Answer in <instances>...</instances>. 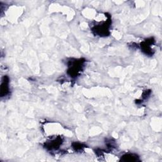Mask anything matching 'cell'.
<instances>
[{
  "mask_svg": "<svg viewBox=\"0 0 162 162\" xmlns=\"http://www.w3.org/2000/svg\"><path fill=\"white\" fill-rule=\"evenodd\" d=\"M138 157L137 155H135L134 154H125L121 158V160L124 161H138Z\"/></svg>",
  "mask_w": 162,
  "mask_h": 162,
  "instance_id": "obj_2",
  "label": "cell"
},
{
  "mask_svg": "<svg viewBox=\"0 0 162 162\" xmlns=\"http://www.w3.org/2000/svg\"><path fill=\"white\" fill-rule=\"evenodd\" d=\"M75 146L73 145V147L75 149V150H78V149H82V145H81L80 144H79V143H75Z\"/></svg>",
  "mask_w": 162,
  "mask_h": 162,
  "instance_id": "obj_3",
  "label": "cell"
},
{
  "mask_svg": "<svg viewBox=\"0 0 162 162\" xmlns=\"http://www.w3.org/2000/svg\"><path fill=\"white\" fill-rule=\"evenodd\" d=\"M9 79L7 76H5L3 78L1 85V96L3 97L6 96L9 92V87H8Z\"/></svg>",
  "mask_w": 162,
  "mask_h": 162,
  "instance_id": "obj_1",
  "label": "cell"
}]
</instances>
